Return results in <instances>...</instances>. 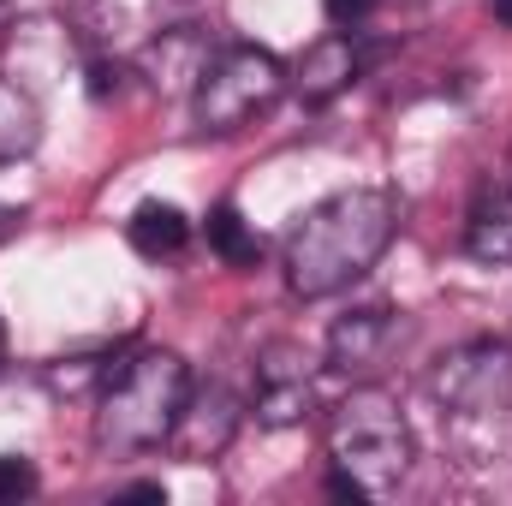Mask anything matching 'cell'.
I'll use <instances>...</instances> for the list:
<instances>
[{
    "mask_svg": "<svg viewBox=\"0 0 512 506\" xmlns=\"http://www.w3.org/2000/svg\"><path fill=\"white\" fill-rule=\"evenodd\" d=\"M405 203L382 185H352L322 197L286 239V286L298 298H328L352 280H364L399 233Z\"/></svg>",
    "mask_w": 512,
    "mask_h": 506,
    "instance_id": "1",
    "label": "cell"
},
{
    "mask_svg": "<svg viewBox=\"0 0 512 506\" xmlns=\"http://www.w3.org/2000/svg\"><path fill=\"white\" fill-rule=\"evenodd\" d=\"M429 393L441 405V435L465 471H489L512 459V346L507 340H465L453 346Z\"/></svg>",
    "mask_w": 512,
    "mask_h": 506,
    "instance_id": "2",
    "label": "cell"
},
{
    "mask_svg": "<svg viewBox=\"0 0 512 506\" xmlns=\"http://www.w3.org/2000/svg\"><path fill=\"white\" fill-rule=\"evenodd\" d=\"M191 393V370L179 352L143 346L126 364H114L102 376V399H96V447L126 459V453H149L161 441H173V423L185 411Z\"/></svg>",
    "mask_w": 512,
    "mask_h": 506,
    "instance_id": "3",
    "label": "cell"
},
{
    "mask_svg": "<svg viewBox=\"0 0 512 506\" xmlns=\"http://www.w3.org/2000/svg\"><path fill=\"white\" fill-rule=\"evenodd\" d=\"M328 459H334V495L387 501L411 471V429L399 417V399L387 387H352L328 417Z\"/></svg>",
    "mask_w": 512,
    "mask_h": 506,
    "instance_id": "4",
    "label": "cell"
},
{
    "mask_svg": "<svg viewBox=\"0 0 512 506\" xmlns=\"http://www.w3.org/2000/svg\"><path fill=\"white\" fill-rule=\"evenodd\" d=\"M280 90H286V66L268 48L233 42V48L209 54V66L197 72V84H191V120L203 131H239V126H251Z\"/></svg>",
    "mask_w": 512,
    "mask_h": 506,
    "instance_id": "5",
    "label": "cell"
},
{
    "mask_svg": "<svg viewBox=\"0 0 512 506\" xmlns=\"http://www.w3.org/2000/svg\"><path fill=\"white\" fill-rule=\"evenodd\" d=\"M316 411V376H310V358L304 346L280 340L256 358V387H251V417L262 429H298L310 423Z\"/></svg>",
    "mask_w": 512,
    "mask_h": 506,
    "instance_id": "6",
    "label": "cell"
},
{
    "mask_svg": "<svg viewBox=\"0 0 512 506\" xmlns=\"http://www.w3.org/2000/svg\"><path fill=\"white\" fill-rule=\"evenodd\" d=\"M233 429H239V399L221 381H209V387L185 393V411L173 423V447H179V459L197 465V459H215L233 441Z\"/></svg>",
    "mask_w": 512,
    "mask_h": 506,
    "instance_id": "7",
    "label": "cell"
},
{
    "mask_svg": "<svg viewBox=\"0 0 512 506\" xmlns=\"http://www.w3.org/2000/svg\"><path fill=\"white\" fill-rule=\"evenodd\" d=\"M364 78V54H358V30H334V36H322L316 48H304V60H298V96L310 102V108H322V102H334L340 90H352Z\"/></svg>",
    "mask_w": 512,
    "mask_h": 506,
    "instance_id": "8",
    "label": "cell"
},
{
    "mask_svg": "<svg viewBox=\"0 0 512 506\" xmlns=\"http://www.w3.org/2000/svg\"><path fill=\"white\" fill-rule=\"evenodd\" d=\"M393 340V310L387 304H364V310H346L334 328H328V364L334 370H370Z\"/></svg>",
    "mask_w": 512,
    "mask_h": 506,
    "instance_id": "9",
    "label": "cell"
},
{
    "mask_svg": "<svg viewBox=\"0 0 512 506\" xmlns=\"http://www.w3.org/2000/svg\"><path fill=\"white\" fill-rule=\"evenodd\" d=\"M465 251L477 262H512V191L495 185L471 203V221H465Z\"/></svg>",
    "mask_w": 512,
    "mask_h": 506,
    "instance_id": "10",
    "label": "cell"
},
{
    "mask_svg": "<svg viewBox=\"0 0 512 506\" xmlns=\"http://www.w3.org/2000/svg\"><path fill=\"white\" fill-rule=\"evenodd\" d=\"M126 239L137 256H179L185 251V239H191V221H185V209L179 203H161V197H149V203H137L126 221Z\"/></svg>",
    "mask_w": 512,
    "mask_h": 506,
    "instance_id": "11",
    "label": "cell"
},
{
    "mask_svg": "<svg viewBox=\"0 0 512 506\" xmlns=\"http://www.w3.org/2000/svg\"><path fill=\"white\" fill-rule=\"evenodd\" d=\"M42 143V108L18 78H0V161H18Z\"/></svg>",
    "mask_w": 512,
    "mask_h": 506,
    "instance_id": "12",
    "label": "cell"
},
{
    "mask_svg": "<svg viewBox=\"0 0 512 506\" xmlns=\"http://www.w3.org/2000/svg\"><path fill=\"white\" fill-rule=\"evenodd\" d=\"M209 251L221 256L227 268H251L256 256H262V239L245 227V215L233 203H215L209 209Z\"/></svg>",
    "mask_w": 512,
    "mask_h": 506,
    "instance_id": "13",
    "label": "cell"
},
{
    "mask_svg": "<svg viewBox=\"0 0 512 506\" xmlns=\"http://www.w3.org/2000/svg\"><path fill=\"white\" fill-rule=\"evenodd\" d=\"M24 495H36V471H30V459L0 453V506L24 501Z\"/></svg>",
    "mask_w": 512,
    "mask_h": 506,
    "instance_id": "14",
    "label": "cell"
},
{
    "mask_svg": "<svg viewBox=\"0 0 512 506\" xmlns=\"http://www.w3.org/2000/svg\"><path fill=\"white\" fill-rule=\"evenodd\" d=\"M120 78H126V66H114V60H90V96H96V102L120 96Z\"/></svg>",
    "mask_w": 512,
    "mask_h": 506,
    "instance_id": "15",
    "label": "cell"
},
{
    "mask_svg": "<svg viewBox=\"0 0 512 506\" xmlns=\"http://www.w3.org/2000/svg\"><path fill=\"white\" fill-rule=\"evenodd\" d=\"M370 12H376V0H328V18H334V30H358Z\"/></svg>",
    "mask_w": 512,
    "mask_h": 506,
    "instance_id": "16",
    "label": "cell"
},
{
    "mask_svg": "<svg viewBox=\"0 0 512 506\" xmlns=\"http://www.w3.org/2000/svg\"><path fill=\"white\" fill-rule=\"evenodd\" d=\"M120 501H167V489H161V483H131Z\"/></svg>",
    "mask_w": 512,
    "mask_h": 506,
    "instance_id": "17",
    "label": "cell"
},
{
    "mask_svg": "<svg viewBox=\"0 0 512 506\" xmlns=\"http://www.w3.org/2000/svg\"><path fill=\"white\" fill-rule=\"evenodd\" d=\"M489 12H495V24H501V30H512V0H489Z\"/></svg>",
    "mask_w": 512,
    "mask_h": 506,
    "instance_id": "18",
    "label": "cell"
},
{
    "mask_svg": "<svg viewBox=\"0 0 512 506\" xmlns=\"http://www.w3.org/2000/svg\"><path fill=\"white\" fill-rule=\"evenodd\" d=\"M0 352H6V328H0Z\"/></svg>",
    "mask_w": 512,
    "mask_h": 506,
    "instance_id": "19",
    "label": "cell"
},
{
    "mask_svg": "<svg viewBox=\"0 0 512 506\" xmlns=\"http://www.w3.org/2000/svg\"><path fill=\"white\" fill-rule=\"evenodd\" d=\"M167 6H185V0H167Z\"/></svg>",
    "mask_w": 512,
    "mask_h": 506,
    "instance_id": "20",
    "label": "cell"
}]
</instances>
